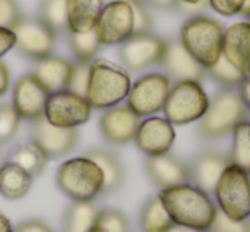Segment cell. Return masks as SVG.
Returning a JSON list of instances; mask_svg holds the SVG:
<instances>
[{
  "label": "cell",
  "mask_w": 250,
  "mask_h": 232,
  "mask_svg": "<svg viewBox=\"0 0 250 232\" xmlns=\"http://www.w3.org/2000/svg\"><path fill=\"white\" fill-rule=\"evenodd\" d=\"M175 225L208 232L218 214L214 200L192 183L163 188L158 193Z\"/></svg>",
  "instance_id": "cell-1"
},
{
  "label": "cell",
  "mask_w": 250,
  "mask_h": 232,
  "mask_svg": "<svg viewBox=\"0 0 250 232\" xmlns=\"http://www.w3.org/2000/svg\"><path fill=\"white\" fill-rule=\"evenodd\" d=\"M130 73L120 65L96 58L91 62L89 82L86 89V99L93 109H108L117 104H122L129 96Z\"/></svg>",
  "instance_id": "cell-2"
},
{
  "label": "cell",
  "mask_w": 250,
  "mask_h": 232,
  "mask_svg": "<svg viewBox=\"0 0 250 232\" xmlns=\"http://www.w3.org/2000/svg\"><path fill=\"white\" fill-rule=\"evenodd\" d=\"M225 26L204 14H194L182 24L180 43L204 69L212 67L223 55Z\"/></svg>",
  "instance_id": "cell-3"
},
{
  "label": "cell",
  "mask_w": 250,
  "mask_h": 232,
  "mask_svg": "<svg viewBox=\"0 0 250 232\" xmlns=\"http://www.w3.org/2000/svg\"><path fill=\"white\" fill-rule=\"evenodd\" d=\"M249 116L245 104L236 89H219L209 99L208 111L197 125V135L202 140H219L229 135L238 123Z\"/></svg>",
  "instance_id": "cell-4"
},
{
  "label": "cell",
  "mask_w": 250,
  "mask_h": 232,
  "mask_svg": "<svg viewBox=\"0 0 250 232\" xmlns=\"http://www.w3.org/2000/svg\"><path fill=\"white\" fill-rule=\"evenodd\" d=\"M57 188L72 201H93L103 195L104 176L98 164L81 156L60 164L55 174Z\"/></svg>",
  "instance_id": "cell-5"
},
{
  "label": "cell",
  "mask_w": 250,
  "mask_h": 232,
  "mask_svg": "<svg viewBox=\"0 0 250 232\" xmlns=\"http://www.w3.org/2000/svg\"><path fill=\"white\" fill-rule=\"evenodd\" d=\"M208 106L209 96L199 80H177L171 84L163 113L173 126H184L199 122Z\"/></svg>",
  "instance_id": "cell-6"
},
{
  "label": "cell",
  "mask_w": 250,
  "mask_h": 232,
  "mask_svg": "<svg viewBox=\"0 0 250 232\" xmlns=\"http://www.w3.org/2000/svg\"><path fill=\"white\" fill-rule=\"evenodd\" d=\"M216 207L233 220L250 217V174L229 164L219 176L214 188Z\"/></svg>",
  "instance_id": "cell-7"
},
{
  "label": "cell",
  "mask_w": 250,
  "mask_h": 232,
  "mask_svg": "<svg viewBox=\"0 0 250 232\" xmlns=\"http://www.w3.org/2000/svg\"><path fill=\"white\" fill-rule=\"evenodd\" d=\"M171 84H173L171 79L163 72L146 73L132 82L125 104L136 114H139L141 118L154 116L163 111Z\"/></svg>",
  "instance_id": "cell-8"
},
{
  "label": "cell",
  "mask_w": 250,
  "mask_h": 232,
  "mask_svg": "<svg viewBox=\"0 0 250 232\" xmlns=\"http://www.w3.org/2000/svg\"><path fill=\"white\" fill-rule=\"evenodd\" d=\"M167 52V39L149 33H136L118 48V56L127 72L139 73L151 67L161 65Z\"/></svg>",
  "instance_id": "cell-9"
},
{
  "label": "cell",
  "mask_w": 250,
  "mask_h": 232,
  "mask_svg": "<svg viewBox=\"0 0 250 232\" xmlns=\"http://www.w3.org/2000/svg\"><path fill=\"white\" fill-rule=\"evenodd\" d=\"M93 106L86 96L69 89L52 92L45 106V120L60 128H77L91 120Z\"/></svg>",
  "instance_id": "cell-10"
},
{
  "label": "cell",
  "mask_w": 250,
  "mask_h": 232,
  "mask_svg": "<svg viewBox=\"0 0 250 232\" xmlns=\"http://www.w3.org/2000/svg\"><path fill=\"white\" fill-rule=\"evenodd\" d=\"M101 46L122 45L134 35V14L129 0H110L94 26Z\"/></svg>",
  "instance_id": "cell-11"
},
{
  "label": "cell",
  "mask_w": 250,
  "mask_h": 232,
  "mask_svg": "<svg viewBox=\"0 0 250 232\" xmlns=\"http://www.w3.org/2000/svg\"><path fill=\"white\" fill-rule=\"evenodd\" d=\"M12 31L16 35V50L33 62L50 56L55 48L57 33H53L40 19L22 18Z\"/></svg>",
  "instance_id": "cell-12"
},
{
  "label": "cell",
  "mask_w": 250,
  "mask_h": 232,
  "mask_svg": "<svg viewBox=\"0 0 250 232\" xmlns=\"http://www.w3.org/2000/svg\"><path fill=\"white\" fill-rule=\"evenodd\" d=\"M50 92L33 73L22 75L12 87V107L19 118L33 123L45 116V106Z\"/></svg>",
  "instance_id": "cell-13"
},
{
  "label": "cell",
  "mask_w": 250,
  "mask_h": 232,
  "mask_svg": "<svg viewBox=\"0 0 250 232\" xmlns=\"http://www.w3.org/2000/svg\"><path fill=\"white\" fill-rule=\"evenodd\" d=\"M31 140L45 152L48 159H59L76 149L79 142L77 128H60L45 120V116L31 123Z\"/></svg>",
  "instance_id": "cell-14"
},
{
  "label": "cell",
  "mask_w": 250,
  "mask_h": 232,
  "mask_svg": "<svg viewBox=\"0 0 250 232\" xmlns=\"http://www.w3.org/2000/svg\"><path fill=\"white\" fill-rule=\"evenodd\" d=\"M141 120L143 118L134 113L127 104H117L101 113L98 125L106 142L113 145H125L136 139Z\"/></svg>",
  "instance_id": "cell-15"
},
{
  "label": "cell",
  "mask_w": 250,
  "mask_h": 232,
  "mask_svg": "<svg viewBox=\"0 0 250 232\" xmlns=\"http://www.w3.org/2000/svg\"><path fill=\"white\" fill-rule=\"evenodd\" d=\"M175 139H177L175 126L167 118L154 114L141 120L134 142L143 154H146L147 157H154L170 152Z\"/></svg>",
  "instance_id": "cell-16"
},
{
  "label": "cell",
  "mask_w": 250,
  "mask_h": 232,
  "mask_svg": "<svg viewBox=\"0 0 250 232\" xmlns=\"http://www.w3.org/2000/svg\"><path fill=\"white\" fill-rule=\"evenodd\" d=\"M228 166L229 159L226 156L214 152V150H204L192 157V161L187 164L188 183L195 184L197 188L211 195L214 191L219 176Z\"/></svg>",
  "instance_id": "cell-17"
},
{
  "label": "cell",
  "mask_w": 250,
  "mask_h": 232,
  "mask_svg": "<svg viewBox=\"0 0 250 232\" xmlns=\"http://www.w3.org/2000/svg\"><path fill=\"white\" fill-rule=\"evenodd\" d=\"M223 56L242 73L250 77V22L240 21L228 26L223 36Z\"/></svg>",
  "instance_id": "cell-18"
},
{
  "label": "cell",
  "mask_w": 250,
  "mask_h": 232,
  "mask_svg": "<svg viewBox=\"0 0 250 232\" xmlns=\"http://www.w3.org/2000/svg\"><path fill=\"white\" fill-rule=\"evenodd\" d=\"M161 67L165 69L163 73L170 77L171 82H177V80H199L201 82L206 75V69L192 58L190 53L180 43V39L167 41V52H165Z\"/></svg>",
  "instance_id": "cell-19"
},
{
  "label": "cell",
  "mask_w": 250,
  "mask_h": 232,
  "mask_svg": "<svg viewBox=\"0 0 250 232\" xmlns=\"http://www.w3.org/2000/svg\"><path fill=\"white\" fill-rule=\"evenodd\" d=\"M144 169L151 183L160 190L188 183L187 164H184L178 157L171 154L147 157L144 162Z\"/></svg>",
  "instance_id": "cell-20"
},
{
  "label": "cell",
  "mask_w": 250,
  "mask_h": 232,
  "mask_svg": "<svg viewBox=\"0 0 250 232\" xmlns=\"http://www.w3.org/2000/svg\"><path fill=\"white\" fill-rule=\"evenodd\" d=\"M74 63L63 56L50 55L45 58L35 62L33 67V75L43 84L50 94L59 92V90L69 89V80L72 75Z\"/></svg>",
  "instance_id": "cell-21"
},
{
  "label": "cell",
  "mask_w": 250,
  "mask_h": 232,
  "mask_svg": "<svg viewBox=\"0 0 250 232\" xmlns=\"http://www.w3.org/2000/svg\"><path fill=\"white\" fill-rule=\"evenodd\" d=\"M103 5V0H67V33L93 31Z\"/></svg>",
  "instance_id": "cell-22"
},
{
  "label": "cell",
  "mask_w": 250,
  "mask_h": 232,
  "mask_svg": "<svg viewBox=\"0 0 250 232\" xmlns=\"http://www.w3.org/2000/svg\"><path fill=\"white\" fill-rule=\"evenodd\" d=\"M33 188V176L12 162H4L0 167V195L5 200H21Z\"/></svg>",
  "instance_id": "cell-23"
},
{
  "label": "cell",
  "mask_w": 250,
  "mask_h": 232,
  "mask_svg": "<svg viewBox=\"0 0 250 232\" xmlns=\"http://www.w3.org/2000/svg\"><path fill=\"white\" fill-rule=\"evenodd\" d=\"M101 208L94 201H72L62 217V232H89L98 224Z\"/></svg>",
  "instance_id": "cell-24"
},
{
  "label": "cell",
  "mask_w": 250,
  "mask_h": 232,
  "mask_svg": "<svg viewBox=\"0 0 250 232\" xmlns=\"http://www.w3.org/2000/svg\"><path fill=\"white\" fill-rule=\"evenodd\" d=\"M86 157H89L91 161L98 164V167L101 169L104 176V190L103 195H111L115 191L120 190L122 183H124V166L118 161V157L113 152L101 147H94L89 149L86 154Z\"/></svg>",
  "instance_id": "cell-25"
},
{
  "label": "cell",
  "mask_w": 250,
  "mask_h": 232,
  "mask_svg": "<svg viewBox=\"0 0 250 232\" xmlns=\"http://www.w3.org/2000/svg\"><path fill=\"white\" fill-rule=\"evenodd\" d=\"M139 225L143 232H168L175 225L158 195L149 196L141 207Z\"/></svg>",
  "instance_id": "cell-26"
},
{
  "label": "cell",
  "mask_w": 250,
  "mask_h": 232,
  "mask_svg": "<svg viewBox=\"0 0 250 232\" xmlns=\"http://www.w3.org/2000/svg\"><path fill=\"white\" fill-rule=\"evenodd\" d=\"M9 162L18 164L21 169H24L26 173H29L33 178L43 174L46 167V162H48V157L45 156L42 149L36 145L33 140L19 145L18 149H14L11 154H9Z\"/></svg>",
  "instance_id": "cell-27"
},
{
  "label": "cell",
  "mask_w": 250,
  "mask_h": 232,
  "mask_svg": "<svg viewBox=\"0 0 250 232\" xmlns=\"http://www.w3.org/2000/svg\"><path fill=\"white\" fill-rule=\"evenodd\" d=\"M231 152L228 159L229 164L238 166L245 173L250 174V120L238 123L231 132Z\"/></svg>",
  "instance_id": "cell-28"
},
{
  "label": "cell",
  "mask_w": 250,
  "mask_h": 232,
  "mask_svg": "<svg viewBox=\"0 0 250 232\" xmlns=\"http://www.w3.org/2000/svg\"><path fill=\"white\" fill-rule=\"evenodd\" d=\"M67 43L76 62L91 63L101 52V43L98 41L94 29L87 33H67Z\"/></svg>",
  "instance_id": "cell-29"
},
{
  "label": "cell",
  "mask_w": 250,
  "mask_h": 232,
  "mask_svg": "<svg viewBox=\"0 0 250 232\" xmlns=\"http://www.w3.org/2000/svg\"><path fill=\"white\" fill-rule=\"evenodd\" d=\"M38 19L57 35L67 31V0H40Z\"/></svg>",
  "instance_id": "cell-30"
},
{
  "label": "cell",
  "mask_w": 250,
  "mask_h": 232,
  "mask_svg": "<svg viewBox=\"0 0 250 232\" xmlns=\"http://www.w3.org/2000/svg\"><path fill=\"white\" fill-rule=\"evenodd\" d=\"M206 73H208L216 84H219L221 89H238L242 80L245 79L223 55L219 56L214 65L206 69Z\"/></svg>",
  "instance_id": "cell-31"
},
{
  "label": "cell",
  "mask_w": 250,
  "mask_h": 232,
  "mask_svg": "<svg viewBox=\"0 0 250 232\" xmlns=\"http://www.w3.org/2000/svg\"><path fill=\"white\" fill-rule=\"evenodd\" d=\"M21 125V118L12 104H0V143L11 142Z\"/></svg>",
  "instance_id": "cell-32"
},
{
  "label": "cell",
  "mask_w": 250,
  "mask_h": 232,
  "mask_svg": "<svg viewBox=\"0 0 250 232\" xmlns=\"http://www.w3.org/2000/svg\"><path fill=\"white\" fill-rule=\"evenodd\" d=\"M106 232H130V222L117 208H103L98 217V224Z\"/></svg>",
  "instance_id": "cell-33"
},
{
  "label": "cell",
  "mask_w": 250,
  "mask_h": 232,
  "mask_svg": "<svg viewBox=\"0 0 250 232\" xmlns=\"http://www.w3.org/2000/svg\"><path fill=\"white\" fill-rule=\"evenodd\" d=\"M208 232H250V220H233L218 210Z\"/></svg>",
  "instance_id": "cell-34"
},
{
  "label": "cell",
  "mask_w": 250,
  "mask_h": 232,
  "mask_svg": "<svg viewBox=\"0 0 250 232\" xmlns=\"http://www.w3.org/2000/svg\"><path fill=\"white\" fill-rule=\"evenodd\" d=\"M89 69H91V63H83V62L74 63L72 75H70L69 80V90L81 94V96H86L87 82H89Z\"/></svg>",
  "instance_id": "cell-35"
},
{
  "label": "cell",
  "mask_w": 250,
  "mask_h": 232,
  "mask_svg": "<svg viewBox=\"0 0 250 232\" xmlns=\"http://www.w3.org/2000/svg\"><path fill=\"white\" fill-rule=\"evenodd\" d=\"M22 19L18 0H0V28L14 29Z\"/></svg>",
  "instance_id": "cell-36"
},
{
  "label": "cell",
  "mask_w": 250,
  "mask_h": 232,
  "mask_svg": "<svg viewBox=\"0 0 250 232\" xmlns=\"http://www.w3.org/2000/svg\"><path fill=\"white\" fill-rule=\"evenodd\" d=\"M129 4L134 14V35L136 33H149L153 29V21H151L146 5L139 0H129Z\"/></svg>",
  "instance_id": "cell-37"
},
{
  "label": "cell",
  "mask_w": 250,
  "mask_h": 232,
  "mask_svg": "<svg viewBox=\"0 0 250 232\" xmlns=\"http://www.w3.org/2000/svg\"><path fill=\"white\" fill-rule=\"evenodd\" d=\"M208 5L219 16L233 18L240 14V9L243 5V0H208Z\"/></svg>",
  "instance_id": "cell-38"
},
{
  "label": "cell",
  "mask_w": 250,
  "mask_h": 232,
  "mask_svg": "<svg viewBox=\"0 0 250 232\" xmlns=\"http://www.w3.org/2000/svg\"><path fill=\"white\" fill-rule=\"evenodd\" d=\"M14 232H55L48 224L38 218H29V220L19 222L14 227Z\"/></svg>",
  "instance_id": "cell-39"
},
{
  "label": "cell",
  "mask_w": 250,
  "mask_h": 232,
  "mask_svg": "<svg viewBox=\"0 0 250 232\" xmlns=\"http://www.w3.org/2000/svg\"><path fill=\"white\" fill-rule=\"evenodd\" d=\"M12 48H16V35L12 29L0 28V60L7 55Z\"/></svg>",
  "instance_id": "cell-40"
},
{
  "label": "cell",
  "mask_w": 250,
  "mask_h": 232,
  "mask_svg": "<svg viewBox=\"0 0 250 232\" xmlns=\"http://www.w3.org/2000/svg\"><path fill=\"white\" fill-rule=\"evenodd\" d=\"M139 2L161 11H178V0H139Z\"/></svg>",
  "instance_id": "cell-41"
},
{
  "label": "cell",
  "mask_w": 250,
  "mask_h": 232,
  "mask_svg": "<svg viewBox=\"0 0 250 232\" xmlns=\"http://www.w3.org/2000/svg\"><path fill=\"white\" fill-rule=\"evenodd\" d=\"M11 89V72L9 67L0 60V97L5 96Z\"/></svg>",
  "instance_id": "cell-42"
},
{
  "label": "cell",
  "mask_w": 250,
  "mask_h": 232,
  "mask_svg": "<svg viewBox=\"0 0 250 232\" xmlns=\"http://www.w3.org/2000/svg\"><path fill=\"white\" fill-rule=\"evenodd\" d=\"M236 90H238V94H240V97H242L243 104H245L247 111L250 113V77L243 79Z\"/></svg>",
  "instance_id": "cell-43"
},
{
  "label": "cell",
  "mask_w": 250,
  "mask_h": 232,
  "mask_svg": "<svg viewBox=\"0 0 250 232\" xmlns=\"http://www.w3.org/2000/svg\"><path fill=\"white\" fill-rule=\"evenodd\" d=\"M206 5H208V0H178V7L204 9Z\"/></svg>",
  "instance_id": "cell-44"
},
{
  "label": "cell",
  "mask_w": 250,
  "mask_h": 232,
  "mask_svg": "<svg viewBox=\"0 0 250 232\" xmlns=\"http://www.w3.org/2000/svg\"><path fill=\"white\" fill-rule=\"evenodd\" d=\"M0 232H14L12 222L4 214H0Z\"/></svg>",
  "instance_id": "cell-45"
},
{
  "label": "cell",
  "mask_w": 250,
  "mask_h": 232,
  "mask_svg": "<svg viewBox=\"0 0 250 232\" xmlns=\"http://www.w3.org/2000/svg\"><path fill=\"white\" fill-rule=\"evenodd\" d=\"M240 16L245 18V21L250 22V0H243V5L240 9Z\"/></svg>",
  "instance_id": "cell-46"
},
{
  "label": "cell",
  "mask_w": 250,
  "mask_h": 232,
  "mask_svg": "<svg viewBox=\"0 0 250 232\" xmlns=\"http://www.w3.org/2000/svg\"><path fill=\"white\" fill-rule=\"evenodd\" d=\"M168 232H204V231H197V229H190V227H184V225H173Z\"/></svg>",
  "instance_id": "cell-47"
},
{
  "label": "cell",
  "mask_w": 250,
  "mask_h": 232,
  "mask_svg": "<svg viewBox=\"0 0 250 232\" xmlns=\"http://www.w3.org/2000/svg\"><path fill=\"white\" fill-rule=\"evenodd\" d=\"M89 232H106V231H104V229H101L100 227V225H94V227L93 229H91V231Z\"/></svg>",
  "instance_id": "cell-48"
},
{
  "label": "cell",
  "mask_w": 250,
  "mask_h": 232,
  "mask_svg": "<svg viewBox=\"0 0 250 232\" xmlns=\"http://www.w3.org/2000/svg\"><path fill=\"white\" fill-rule=\"evenodd\" d=\"M2 164H4V161H2V157H0V167H2Z\"/></svg>",
  "instance_id": "cell-49"
}]
</instances>
